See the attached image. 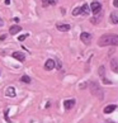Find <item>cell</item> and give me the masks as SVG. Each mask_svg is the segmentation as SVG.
Wrapping results in <instances>:
<instances>
[{"mask_svg": "<svg viewBox=\"0 0 118 123\" xmlns=\"http://www.w3.org/2000/svg\"><path fill=\"white\" fill-rule=\"evenodd\" d=\"M98 44L100 47H106V46H118V36L114 34H106L102 36L98 41Z\"/></svg>", "mask_w": 118, "mask_h": 123, "instance_id": "cell-1", "label": "cell"}, {"mask_svg": "<svg viewBox=\"0 0 118 123\" xmlns=\"http://www.w3.org/2000/svg\"><path fill=\"white\" fill-rule=\"evenodd\" d=\"M90 90H92V93L95 95V97H99V98H103V92H102V89L99 88V85L97 83H92L90 84Z\"/></svg>", "mask_w": 118, "mask_h": 123, "instance_id": "cell-2", "label": "cell"}, {"mask_svg": "<svg viewBox=\"0 0 118 123\" xmlns=\"http://www.w3.org/2000/svg\"><path fill=\"white\" fill-rule=\"evenodd\" d=\"M92 34L90 33H88V32H83V33L80 34V39L83 41V42L85 43V44H89L90 42H92Z\"/></svg>", "mask_w": 118, "mask_h": 123, "instance_id": "cell-3", "label": "cell"}, {"mask_svg": "<svg viewBox=\"0 0 118 123\" xmlns=\"http://www.w3.org/2000/svg\"><path fill=\"white\" fill-rule=\"evenodd\" d=\"M90 9L93 10L94 14H98V13L102 10V4L99 3V1H93L92 5H90Z\"/></svg>", "mask_w": 118, "mask_h": 123, "instance_id": "cell-4", "label": "cell"}, {"mask_svg": "<svg viewBox=\"0 0 118 123\" xmlns=\"http://www.w3.org/2000/svg\"><path fill=\"white\" fill-rule=\"evenodd\" d=\"M55 66H56V62L50 58V60H47V61H46V63H44V70L51 71V70L55 69Z\"/></svg>", "mask_w": 118, "mask_h": 123, "instance_id": "cell-5", "label": "cell"}, {"mask_svg": "<svg viewBox=\"0 0 118 123\" xmlns=\"http://www.w3.org/2000/svg\"><path fill=\"white\" fill-rule=\"evenodd\" d=\"M56 28L58 31H61V32H67V31H70V24H63V23H57L56 24Z\"/></svg>", "mask_w": 118, "mask_h": 123, "instance_id": "cell-6", "label": "cell"}, {"mask_svg": "<svg viewBox=\"0 0 118 123\" xmlns=\"http://www.w3.org/2000/svg\"><path fill=\"white\" fill-rule=\"evenodd\" d=\"M12 56L14 57V58H17L18 61H20V62H23V61L25 60V55H24L23 52H14Z\"/></svg>", "mask_w": 118, "mask_h": 123, "instance_id": "cell-7", "label": "cell"}, {"mask_svg": "<svg viewBox=\"0 0 118 123\" xmlns=\"http://www.w3.org/2000/svg\"><path fill=\"white\" fill-rule=\"evenodd\" d=\"M111 69L113 72H117L118 74V58H113V60L111 61Z\"/></svg>", "mask_w": 118, "mask_h": 123, "instance_id": "cell-8", "label": "cell"}, {"mask_svg": "<svg viewBox=\"0 0 118 123\" xmlns=\"http://www.w3.org/2000/svg\"><path fill=\"white\" fill-rule=\"evenodd\" d=\"M20 31H22L20 25H12L10 28H9V33L10 34H17V33H19Z\"/></svg>", "mask_w": 118, "mask_h": 123, "instance_id": "cell-9", "label": "cell"}, {"mask_svg": "<svg viewBox=\"0 0 118 123\" xmlns=\"http://www.w3.org/2000/svg\"><path fill=\"white\" fill-rule=\"evenodd\" d=\"M74 105H75V100L74 99H69V100H65V102H63V107H65V109H71Z\"/></svg>", "mask_w": 118, "mask_h": 123, "instance_id": "cell-10", "label": "cell"}, {"mask_svg": "<svg viewBox=\"0 0 118 123\" xmlns=\"http://www.w3.org/2000/svg\"><path fill=\"white\" fill-rule=\"evenodd\" d=\"M116 109H117V105H114V104H112V105H107L106 108H104V113H106V114H109V113L114 112Z\"/></svg>", "mask_w": 118, "mask_h": 123, "instance_id": "cell-11", "label": "cell"}, {"mask_svg": "<svg viewBox=\"0 0 118 123\" xmlns=\"http://www.w3.org/2000/svg\"><path fill=\"white\" fill-rule=\"evenodd\" d=\"M80 10H81V14H84V15H88L89 14V10H90V8L88 4H84L83 6L80 8Z\"/></svg>", "mask_w": 118, "mask_h": 123, "instance_id": "cell-12", "label": "cell"}, {"mask_svg": "<svg viewBox=\"0 0 118 123\" xmlns=\"http://www.w3.org/2000/svg\"><path fill=\"white\" fill-rule=\"evenodd\" d=\"M111 22L113 24H118V13H116V12L112 13L111 14Z\"/></svg>", "mask_w": 118, "mask_h": 123, "instance_id": "cell-13", "label": "cell"}, {"mask_svg": "<svg viewBox=\"0 0 118 123\" xmlns=\"http://www.w3.org/2000/svg\"><path fill=\"white\" fill-rule=\"evenodd\" d=\"M6 95L8 97H15V89L13 88V86H9V88L6 89Z\"/></svg>", "mask_w": 118, "mask_h": 123, "instance_id": "cell-14", "label": "cell"}, {"mask_svg": "<svg viewBox=\"0 0 118 123\" xmlns=\"http://www.w3.org/2000/svg\"><path fill=\"white\" fill-rule=\"evenodd\" d=\"M20 81H22V83H25V84H31L32 80H31V77L28 75H23L20 77Z\"/></svg>", "mask_w": 118, "mask_h": 123, "instance_id": "cell-15", "label": "cell"}, {"mask_svg": "<svg viewBox=\"0 0 118 123\" xmlns=\"http://www.w3.org/2000/svg\"><path fill=\"white\" fill-rule=\"evenodd\" d=\"M79 14H81V10H80V8H75L74 10H72V15H74V17H76V15H79Z\"/></svg>", "mask_w": 118, "mask_h": 123, "instance_id": "cell-16", "label": "cell"}, {"mask_svg": "<svg viewBox=\"0 0 118 123\" xmlns=\"http://www.w3.org/2000/svg\"><path fill=\"white\" fill-rule=\"evenodd\" d=\"M99 75H100L102 79H104V67H99Z\"/></svg>", "mask_w": 118, "mask_h": 123, "instance_id": "cell-17", "label": "cell"}, {"mask_svg": "<svg viewBox=\"0 0 118 123\" xmlns=\"http://www.w3.org/2000/svg\"><path fill=\"white\" fill-rule=\"evenodd\" d=\"M46 3L50 4V5H56V4H57V0H46Z\"/></svg>", "mask_w": 118, "mask_h": 123, "instance_id": "cell-18", "label": "cell"}, {"mask_svg": "<svg viewBox=\"0 0 118 123\" xmlns=\"http://www.w3.org/2000/svg\"><path fill=\"white\" fill-rule=\"evenodd\" d=\"M27 37H28V34H23V36H19V37H18V41H20V42H22V41H24Z\"/></svg>", "mask_w": 118, "mask_h": 123, "instance_id": "cell-19", "label": "cell"}, {"mask_svg": "<svg viewBox=\"0 0 118 123\" xmlns=\"http://www.w3.org/2000/svg\"><path fill=\"white\" fill-rule=\"evenodd\" d=\"M113 5H114L116 8H118V0H114V1H113Z\"/></svg>", "mask_w": 118, "mask_h": 123, "instance_id": "cell-20", "label": "cell"}, {"mask_svg": "<svg viewBox=\"0 0 118 123\" xmlns=\"http://www.w3.org/2000/svg\"><path fill=\"white\" fill-rule=\"evenodd\" d=\"M3 24H4V22H3L1 18H0V27H3Z\"/></svg>", "mask_w": 118, "mask_h": 123, "instance_id": "cell-21", "label": "cell"}, {"mask_svg": "<svg viewBox=\"0 0 118 123\" xmlns=\"http://www.w3.org/2000/svg\"><path fill=\"white\" fill-rule=\"evenodd\" d=\"M5 4H6V5H9V4H10V0H5Z\"/></svg>", "mask_w": 118, "mask_h": 123, "instance_id": "cell-22", "label": "cell"}]
</instances>
